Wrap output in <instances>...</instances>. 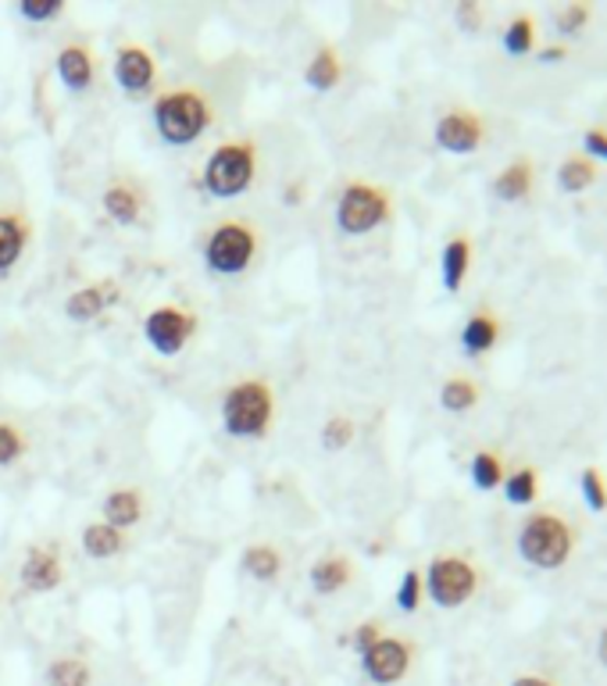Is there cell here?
I'll use <instances>...</instances> for the list:
<instances>
[{
	"mask_svg": "<svg viewBox=\"0 0 607 686\" xmlns=\"http://www.w3.org/2000/svg\"><path fill=\"white\" fill-rule=\"evenodd\" d=\"M157 137L168 147H190L197 143L214 123V104L200 86H175L154 97L151 107Z\"/></svg>",
	"mask_w": 607,
	"mask_h": 686,
	"instance_id": "1",
	"label": "cell"
},
{
	"mask_svg": "<svg viewBox=\"0 0 607 686\" xmlns=\"http://www.w3.org/2000/svg\"><path fill=\"white\" fill-rule=\"evenodd\" d=\"M276 422V389L265 375H250L225 389L222 426L236 440H261Z\"/></svg>",
	"mask_w": 607,
	"mask_h": 686,
	"instance_id": "2",
	"label": "cell"
},
{
	"mask_svg": "<svg viewBox=\"0 0 607 686\" xmlns=\"http://www.w3.org/2000/svg\"><path fill=\"white\" fill-rule=\"evenodd\" d=\"M261 254V233L258 225L243 222V219H225L219 225H211V233L205 240V265L208 272L233 279L243 276L247 268L258 261Z\"/></svg>",
	"mask_w": 607,
	"mask_h": 686,
	"instance_id": "3",
	"label": "cell"
},
{
	"mask_svg": "<svg viewBox=\"0 0 607 686\" xmlns=\"http://www.w3.org/2000/svg\"><path fill=\"white\" fill-rule=\"evenodd\" d=\"M254 176H258V143L243 137V140H225L214 147V154L205 165V176H200V186H205L211 197L233 200L250 190Z\"/></svg>",
	"mask_w": 607,
	"mask_h": 686,
	"instance_id": "4",
	"label": "cell"
},
{
	"mask_svg": "<svg viewBox=\"0 0 607 686\" xmlns=\"http://www.w3.org/2000/svg\"><path fill=\"white\" fill-rule=\"evenodd\" d=\"M518 555L536 569H561L572 558V530L550 511H539V515L525 519L518 533Z\"/></svg>",
	"mask_w": 607,
	"mask_h": 686,
	"instance_id": "5",
	"label": "cell"
},
{
	"mask_svg": "<svg viewBox=\"0 0 607 686\" xmlns=\"http://www.w3.org/2000/svg\"><path fill=\"white\" fill-rule=\"evenodd\" d=\"M389 214H394V200L383 190V186H372V183H347L340 200H336V225H340V233L347 236H364L372 233V229H380Z\"/></svg>",
	"mask_w": 607,
	"mask_h": 686,
	"instance_id": "6",
	"label": "cell"
},
{
	"mask_svg": "<svg viewBox=\"0 0 607 686\" xmlns=\"http://www.w3.org/2000/svg\"><path fill=\"white\" fill-rule=\"evenodd\" d=\"M425 590L440 608H462V604L479 590V572H476V565L465 561V558L440 555V558L429 561Z\"/></svg>",
	"mask_w": 607,
	"mask_h": 686,
	"instance_id": "7",
	"label": "cell"
},
{
	"mask_svg": "<svg viewBox=\"0 0 607 686\" xmlns=\"http://www.w3.org/2000/svg\"><path fill=\"white\" fill-rule=\"evenodd\" d=\"M197 333V315L190 307H179V304H161L154 312H147L143 318V336L147 344L154 347V354L161 358H175L183 351L186 344L194 340Z\"/></svg>",
	"mask_w": 607,
	"mask_h": 686,
	"instance_id": "8",
	"label": "cell"
},
{
	"mask_svg": "<svg viewBox=\"0 0 607 686\" xmlns=\"http://www.w3.org/2000/svg\"><path fill=\"white\" fill-rule=\"evenodd\" d=\"M415 662V643L400 640V637H383L375 648H369L361 654V668L369 683L375 686H394L411 672Z\"/></svg>",
	"mask_w": 607,
	"mask_h": 686,
	"instance_id": "9",
	"label": "cell"
},
{
	"mask_svg": "<svg viewBox=\"0 0 607 686\" xmlns=\"http://www.w3.org/2000/svg\"><path fill=\"white\" fill-rule=\"evenodd\" d=\"M115 79L129 97H147L157 83V58L140 44H126L115 54Z\"/></svg>",
	"mask_w": 607,
	"mask_h": 686,
	"instance_id": "10",
	"label": "cell"
},
{
	"mask_svg": "<svg viewBox=\"0 0 607 686\" xmlns=\"http://www.w3.org/2000/svg\"><path fill=\"white\" fill-rule=\"evenodd\" d=\"M65 572L69 569H65L61 550L54 544H39V547H30V555L22 558L19 580L30 594H50V590H58L65 583Z\"/></svg>",
	"mask_w": 607,
	"mask_h": 686,
	"instance_id": "11",
	"label": "cell"
},
{
	"mask_svg": "<svg viewBox=\"0 0 607 686\" xmlns=\"http://www.w3.org/2000/svg\"><path fill=\"white\" fill-rule=\"evenodd\" d=\"M486 137V126L476 112H462V107H454L436 123V143L443 151L451 154H471L479 151V143Z\"/></svg>",
	"mask_w": 607,
	"mask_h": 686,
	"instance_id": "12",
	"label": "cell"
},
{
	"mask_svg": "<svg viewBox=\"0 0 607 686\" xmlns=\"http://www.w3.org/2000/svg\"><path fill=\"white\" fill-rule=\"evenodd\" d=\"M58 79L69 93H86L97 79V58L86 44H69L58 50Z\"/></svg>",
	"mask_w": 607,
	"mask_h": 686,
	"instance_id": "13",
	"label": "cell"
},
{
	"mask_svg": "<svg viewBox=\"0 0 607 686\" xmlns=\"http://www.w3.org/2000/svg\"><path fill=\"white\" fill-rule=\"evenodd\" d=\"M33 229L25 222V214L19 211H0V276L11 272L19 261L25 247H30Z\"/></svg>",
	"mask_w": 607,
	"mask_h": 686,
	"instance_id": "14",
	"label": "cell"
},
{
	"mask_svg": "<svg viewBox=\"0 0 607 686\" xmlns=\"http://www.w3.org/2000/svg\"><path fill=\"white\" fill-rule=\"evenodd\" d=\"M101 205L107 211V219L118 222V225H137L140 214H143V194L137 183L129 179H115L112 186L104 190Z\"/></svg>",
	"mask_w": 607,
	"mask_h": 686,
	"instance_id": "15",
	"label": "cell"
},
{
	"mask_svg": "<svg viewBox=\"0 0 607 686\" xmlns=\"http://www.w3.org/2000/svg\"><path fill=\"white\" fill-rule=\"evenodd\" d=\"M118 298L115 282H90V287H79L69 301H65V315L72 322H93L104 315V307Z\"/></svg>",
	"mask_w": 607,
	"mask_h": 686,
	"instance_id": "16",
	"label": "cell"
},
{
	"mask_svg": "<svg viewBox=\"0 0 607 686\" xmlns=\"http://www.w3.org/2000/svg\"><path fill=\"white\" fill-rule=\"evenodd\" d=\"M101 515H104L107 526L132 530L143 519V493L137 487H118V490H112V493L104 497Z\"/></svg>",
	"mask_w": 607,
	"mask_h": 686,
	"instance_id": "17",
	"label": "cell"
},
{
	"mask_svg": "<svg viewBox=\"0 0 607 686\" xmlns=\"http://www.w3.org/2000/svg\"><path fill=\"white\" fill-rule=\"evenodd\" d=\"M312 586H315V594L322 597H332V594H340V590L354 580V565H350L347 555H322L315 565H312Z\"/></svg>",
	"mask_w": 607,
	"mask_h": 686,
	"instance_id": "18",
	"label": "cell"
},
{
	"mask_svg": "<svg viewBox=\"0 0 607 686\" xmlns=\"http://www.w3.org/2000/svg\"><path fill=\"white\" fill-rule=\"evenodd\" d=\"M47 686H93V665L83 654H58L44 672Z\"/></svg>",
	"mask_w": 607,
	"mask_h": 686,
	"instance_id": "19",
	"label": "cell"
},
{
	"mask_svg": "<svg viewBox=\"0 0 607 686\" xmlns=\"http://www.w3.org/2000/svg\"><path fill=\"white\" fill-rule=\"evenodd\" d=\"M307 86L318 90V93H329L340 86V79H343V61H340V54H336V47H322L312 61H307Z\"/></svg>",
	"mask_w": 607,
	"mask_h": 686,
	"instance_id": "20",
	"label": "cell"
},
{
	"mask_svg": "<svg viewBox=\"0 0 607 686\" xmlns=\"http://www.w3.org/2000/svg\"><path fill=\"white\" fill-rule=\"evenodd\" d=\"M121 547H126V536H121V530L107 526V522H90V526L83 530V555L93 561L115 558V555H121Z\"/></svg>",
	"mask_w": 607,
	"mask_h": 686,
	"instance_id": "21",
	"label": "cell"
},
{
	"mask_svg": "<svg viewBox=\"0 0 607 686\" xmlns=\"http://www.w3.org/2000/svg\"><path fill=\"white\" fill-rule=\"evenodd\" d=\"M501 340V322H497L490 312H479L465 322L462 329V347L468 354H486L493 351V344Z\"/></svg>",
	"mask_w": 607,
	"mask_h": 686,
	"instance_id": "22",
	"label": "cell"
},
{
	"mask_svg": "<svg viewBox=\"0 0 607 686\" xmlns=\"http://www.w3.org/2000/svg\"><path fill=\"white\" fill-rule=\"evenodd\" d=\"M468 265H471V244L465 236H454L440 254V276H443V287H447L451 293L465 282Z\"/></svg>",
	"mask_w": 607,
	"mask_h": 686,
	"instance_id": "23",
	"label": "cell"
},
{
	"mask_svg": "<svg viewBox=\"0 0 607 686\" xmlns=\"http://www.w3.org/2000/svg\"><path fill=\"white\" fill-rule=\"evenodd\" d=\"M243 572H247L250 580H258V583H272L276 575L282 572L279 547H272V544H250L247 550H243Z\"/></svg>",
	"mask_w": 607,
	"mask_h": 686,
	"instance_id": "24",
	"label": "cell"
},
{
	"mask_svg": "<svg viewBox=\"0 0 607 686\" xmlns=\"http://www.w3.org/2000/svg\"><path fill=\"white\" fill-rule=\"evenodd\" d=\"M533 190V168L529 161H515V165H507L501 176L493 179V194L507 200V205H515V200H525Z\"/></svg>",
	"mask_w": 607,
	"mask_h": 686,
	"instance_id": "25",
	"label": "cell"
},
{
	"mask_svg": "<svg viewBox=\"0 0 607 686\" xmlns=\"http://www.w3.org/2000/svg\"><path fill=\"white\" fill-rule=\"evenodd\" d=\"M476 400H479V386L471 380H465V375H454V380H447L440 386V405L447 411H454V415L476 408Z\"/></svg>",
	"mask_w": 607,
	"mask_h": 686,
	"instance_id": "26",
	"label": "cell"
},
{
	"mask_svg": "<svg viewBox=\"0 0 607 686\" xmlns=\"http://www.w3.org/2000/svg\"><path fill=\"white\" fill-rule=\"evenodd\" d=\"M593 183H597V168H593L586 158H569V161H561V168H558V186H561L564 194H583V190H590Z\"/></svg>",
	"mask_w": 607,
	"mask_h": 686,
	"instance_id": "27",
	"label": "cell"
},
{
	"mask_svg": "<svg viewBox=\"0 0 607 686\" xmlns=\"http://www.w3.org/2000/svg\"><path fill=\"white\" fill-rule=\"evenodd\" d=\"M471 482H476L479 490H497L504 482V465L501 457L493 451H479L471 457Z\"/></svg>",
	"mask_w": 607,
	"mask_h": 686,
	"instance_id": "28",
	"label": "cell"
},
{
	"mask_svg": "<svg viewBox=\"0 0 607 686\" xmlns=\"http://www.w3.org/2000/svg\"><path fill=\"white\" fill-rule=\"evenodd\" d=\"M25 451H30V437H25V429L19 422L0 419V468L15 465L19 457H25Z\"/></svg>",
	"mask_w": 607,
	"mask_h": 686,
	"instance_id": "29",
	"label": "cell"
},
{
	"mask_svg": "<svg viewBox=\"0 0 607 686\" xmlns=\"http://www.w3.org/2000/svg\"><path fill=\"white\" fill-rule=\"evenodd\" d=\"M504 493L511 504H533L536 493H539V479L533 468H518V473H511L507 482H504Z\"/></svg>",
	"mask_w": 607,
	"mask_h": 686,
	"instance_id": "30",
	"label": "cell"
},
{
	"mask_svg": "<svg viewBox=\"0 0 607 686\" xmlns=\"http://www.w3.org/2000/svg\"><path fill=\"white\" fill-rule=\"evenodd\" d=\"M354 422L347 419V415H332V419L322 426V447L326 451H343V447H350V443H354Z\"/></svg>",
	"mask_w": 607,
	"mask_h": 686,
	"instance_id": "31",
	"label": "cell"
},
{
	"mask_svg": "<svg viewBox=\"0 0 607 686\" xmlns=\"http://www.w3.org/2000/svg\"><path fill=\"white\" fill-rule=\"evenodd\" d=\"M533 47H536L533 22L529 19H515L507 25V33H504V50L515 54V58H525V54H533Z\"/></svg>",
	"mask_w": 607,
	"mask_h": 686,
	"instance_id": "32",
	"label": "cell"
},
{
	"mask_svg": "<svg viewBox=\"0 0 607 686\" xmlns=\"http://www.w3.org/2000/svg\"><path fill=\"white\" fill-rule=\"evenodd\" d=\"M418 604H422V572L408 569L404 572L400 586H397V608L400 612H418Z\"/></svg>",
	"mask_w": 607,
	"mask_h": 686,
	"instance_id": "33",
	"label": "cell"
},
{
	"mask_svg": "<svg viewBox=\"0 0 607 686\" xmlns=\"http://www.w3.org/2000/svg\"><path fill=\"white\" fill-rule=\"evenodd\" d=\"M65 11V0H22L19 4V15L25 22H54L61 19Z\"/></svg>",
	"mask_w": 607,
	"mask_h": 686,
	"instance_id": "34",
	"label": "cell"
},
{
	"mask_svg": "<svg viewBox=\"0 0 607 686\" xmlns=\"http://www.w3.org/2000/svg\"><path fill=\"white\" fill-rule=\"evenodd\" d=\"M583 497H586V504L593 511H607V487H604V476H600V468H586L583 473Z\"/></svg>",
	"mask_w": 607,
	"mask_h": 686,
	"instance_id": "35",
	"label": "cell"
},
{
	"mask_svg": "<svg viewBox=\"0 0 607 686\" xmlns=\"http://www.w3.org/2000/svg\"><path fill=\"white\" fill-rule=\"evenodd\" d=\"M386 633H383V623L380 618H369V623H361L358 629H354V637H350V648H354L358 654H364L369 648H375V643H380Z\"/></svg>",
	"mask_w": 607,
	"mask_h": 686,
	"instance_id": "36",
	"label": "cell"
},
{
	"mask_svg": "<svg viewBox=\"0 0 607 686\" xmlns=\"http://www.w3.org/2000/svg\"><path fill=\"white\" fill-rule=\"evenodd\" d=\"M586 22H590V8L586 4H569L564 8V15L558 19V30L564 36H575V33H583Z\"/></svg>",
	"mask_w": 607,
	"mask_h": 686,
	"instance_id": "37",
	"label": "cell"
},
{
	"mask_svg": "<svg viewBox=\"0 0 607 686\" xmlns=\"http://www.w3.org/2000/svg\"><path fill=\"white\" fill-rule=\"evenodd\" d=\"M583 147L593 154V158H607V132L600 129H586L583 132Z\"/></svg>",
	"mask_w": 607,
	"mask_h": 686,
	"instance_id": "38",
	"label": "cell"
},
{
	"mask_svg": "<svg viewBox=\"0 0 607 686\" xmlns=\"http://www.w3.org/2000/svg\"><path fill=\"white\" fill-rule=\"evenodd\" d=\"M564 58V47H547V50H539V61H547V65H555Z\"/></svg>",
	"mask_w": 607,
	"mask_h": 686,
	"instance_id": "39",
	"label": "cell"
},
{
	"mask_svg": "<svg viewBox=\"0 0 607 686\" xmlns=\"http://www.w3.org/2000/svg\"><path fill=\"white\" fill-rule=\"evenodd\" d=\"M511 686H555L550 679H544V676H518Z\"/></svg>",
	"mask_w": 607,
	"mask_h": 686,
	"instance_id": "40",
	"label": "cell"
},
{
	"mask_svg": "<svg viewBox=\"0 0 607 686\" xmlns=\"http://www.w3.org/2000/svg\"><path fill=\"white\" fill-rule=\"evenodd\" d=\"M457 19H462L465 25H476V22H479L482 15H479V11H476V8H471V4H465L462 11H457Z\"/></svg>",
	"mask_w": 607,
	"mask_h": 686,
	"instance_id": "41",
	"label": "cell"
},
{
	"mask_svg": "<svg viewBox=\"0 0 607 686\" xmlns=\"http://www.w3.org/2000/svg\"><path fill=\"white\" fill-rule=\"evenodd\" d=\"M597 658H600V665L607 668V629H604L600 640H597Z\"/></svg>",
	"mask_w": 607,
	"mask_h": 686,
	"instance_id": "42",
	"label": "cell"
},
{
	"mask_svg": "<svg viewBox=\"0 0 607 686\" xmlns=\"http://www.w3.org/2000/svg\"><path fill=\"white\" fill-rule=\"evenodd\" d=\"M0 597H4V590H0Z\"/></svg>",
	"mask_w": 607,
	"mask_h": 686,
	"instance_id": "43",
	"label": "cell"
}]
</instances>
